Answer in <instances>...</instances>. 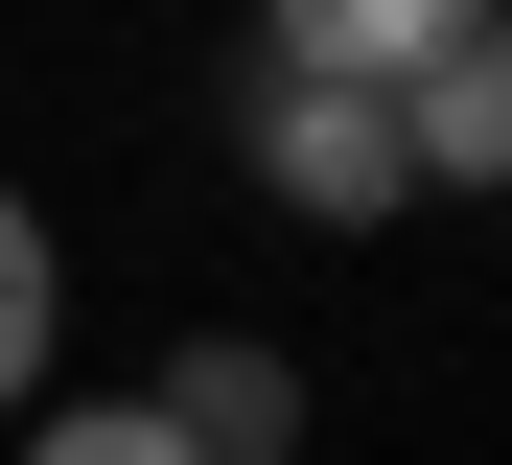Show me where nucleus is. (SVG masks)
<instances>
[{"label": "nucleus", "mask_w": 512, "mask_h": 465, "mask_svg": "<svg viewBox=\"0 0 512 465\" xmlns=\"http://www.w3.org/2000/svg\"><path fill=\"white\" fill-rule=\"evenodd\" d=\"M256 186H280L303 233H396V210H419V140H396V93L280 70V93H256Z\"/></svg>", "instance_id": "1"}, {"label": "nucleus", "mask_w": 512, "mask_h": 465, "mask_svg": "<svg viewBox=\"0 0 512 465\" xmlns=\"http://www.w3.org/2000/svg\"><path fill=\"white\" fill-rule=\"evenodd\" d=\"M256 24H280V70H326V93H419L489 0H256Z\"/></svg>", "instance_id": "3"}, {"label": "nucleus", "mask_w": 512, "mask_h": 465, "mask_svg": "<svg viewBox=\"0 0 512 465\" xmlns=\"http://www.w3.org/2000/svg\"><path fill=\"white\" fill-rule=\"evenodd\" d=\"M140 419L187 442V465H303V349H256V326H187Z\"/></svg>", "instance_id": "2"}, {"label": "nucleus", "mask_w": 512, "mask_h": 465, "mask_svg": "<svg viewBox=\"0 0 512 465\" xmlns=\"http://www.w3.org/2000/svg\"><path fill=\"white\" fill-rule=\"evenodd\" d=\"M396 140H419V186H512V0H489V24L419 70V93H396Z\"/></svg>", "instance_id": "4"}, {"label": "nucleus", "mask_w": 512, "mask_h": 465, "mask_svg": "<svg viewBox=\"0 0 512 465\" xmlns=\"http://www.w3.org/2000/svg\"><path fill=\"white\" fill-rule=\"evenodd\" d=\"M24 465H187V442H163L140 396H47V419H24Z\"/></svg>", "instance_id": "6"}, {"label": "nucleus", "mask_w": 512, "mask_h": 465, "mask_svg": "<svg viewBox=\"0 0 512 465\" xmlns=\"http://www.w3.org/2000/svg\"><path fill=\"white\" fill-rule=\"evenodd\" d=\"M47 326H70V279H47V210L0 186V419L47 396Z\"/></svg>", "instance_id": "5"}]
</instances>
